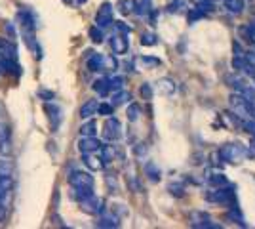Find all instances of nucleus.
Segmentation results:
<instances>
[{
    "label": "nucleus",
    "mask_w": 255,
    "mask_h": 229,
    "mask_svg": "<svg viewBox=\"0 0 255 229\" xmlns=\"http://www.w3.org/2000/svg\"><path fill=\"white\" fill-rule=\"evenodd\" d=\"M217 155L223 159L225 163L240 164L248 157V149L240 143H225L223 147L217 151Z\"/></svg>",
    "instance_id": "f257e3e1"
},
{
    "label": "nucleus",
    "mask_w": 255,
    "mask_h": 229,
    "mask_svg": "<svg viewBox=\"0 0 255 229\" xmlns=\"http://www.w3.org/2000/svg\"><path fill=\"white\" fill-rule=\"evenodd\" d=\"M229 105H231L233 113L240 120L252 119V101H248L244 96H240V94H233V96L229 98Z\"/></svg>",
    "instance_id": "f03ea898"
},
{
    "label": "nucleus",
    "mask_w": 255,
    "mask_h": 229,
    "mask_svg": "<svg viewBox=\"0 0 255 229\" xmlns=\"http://www.w3.org/2000/svg\"><path fill=\"white\" fill-rule=\"evenodd\" d=\"M234 199H236V193H234V187H231L229 184L221 187H213V191L208 193V201L212 203H219V205H229L233 207Z\"/></svg>",
    "instance_id": "7ed1b4c3"
},
{
    "label": "nucleus",
    "mask_w": 255,
    "mask_h": 229,
    "mask_svg": "<svg viewBox=\"0 0 255 229\" xmlns=\"http://www.w3.org/2000/svg\"><path fill=\"white\" fill-rule=\"evenodd\" d=\"M103 138L107 142H117L122 138V124L120 120L115 117H107L105 124H103Z\"/></svg>",
    "instance_id": "20e7f679"
},
{
    "label": "nucleus",
    "mask_w": 255,
    "mask_h": 229,
    "mask_svg": "<svg viewBox=\"0 0 255 229\" xmlns=\"http://www.w3.org/2000/svg\"><path fill=\"white\" fill-rule=\"evenodd\" d=\"M80 208L84 210L86 214H92V216H99L105 212V201L97 195H90L88 199H84L80 203Z\"/></svg>",
    "instance_id": "39448f33"
},
{
    "label": "nucleus",
    "mask_w": 255,
    "mask_h": 229,
    "mask_svg": "<svg viewBox=\"0 0 255 229\" xmlns=\"http://www.w3.org/2000/svg\"><path fill=\"white\" fill-rule=\"evenodd\" d=\"M113 11H115V8H113V4L111 2H103L101 6H99V10H97L96 13V25L99 27V29H107V27H111L113 25Z\"/></svg>",
    "instance_id": "423d86ee"
},
{
    "label": "nucleus",
    "mask_w": 255,
    "mask_h": 229,
    "mask_svg": "<svg viewBox=\"0 0 255 229\" xmlns=\"http://www.w3.org/2000/svg\"><path fill=\"white\" fill-rule=\"evenodd\" d=\"M189 222H191L192 228H213V229H219L221 226L219 224H212V216L208 214V212H200V210H194V212H191L189 214Z\"/></svg>",
    "instance_id": "0eeeda50"
},
{
    "label": "nucleus",
    "mask_w": 255,
    "mask_h": 229,
    "mask_svg": "<svg viewBox=\"0 0 255 229\" xmlns=\"http://www.w3.org/2000/svg\"><path fill=\"white\" fill-rule=\"evenodd\" d=\"M69 184L71 187H90L94 189V176L88 174V172H80V170H75L69 174Z\"/></svg>",
    "instance_id": "6e6552de"
},
{
    "label": "nucleus",
    "mask_w": 255,
    "mask_h": 229,
    "mask_svg": "<svg viewBox=\"0 0 255 229\" xmlns=\"http://www.w3.org/2000/svg\"><path fill=\"white\" fill-rule=\"evenodd\" d=\"M101 145L103 143L97 140L96 136H82L80 138V142H78V151L82 153H97L101 149Z\"/></svg>",
    "instance_id": "1a4fd4ad"
},
{
    "label": "nucleus",
    "mask_w": 255,
    "mask_h": 229,
    "mask_svg": "<svg viewBox=\"0 0 255 229\" xmlns=\"http://www.w3.org/2000/svg\"><path fill=\"white\" fill-rule=\"evenodd\" d=\"M111 48H113V52L118 55H122V54H126L128 52V48H129V38H128V34H113L111 36Z\"/></svg>",
    "instance_id": "9d476101"
},
{
    "label": "nucleus",
    "mask_w": 255,
    "mask_h": 229,
    "mask_svg": "<svg viewBox=\"0 0 255 229\" xmlns=\"http://www.w3.org/2000/svg\"><path fill=\"white\" fill-rule=\"evenodd\" d=\"M175 90H177V84H175V80H173V78H168V76L158 78V82H156V92H158L160 96L170 98V96L175 94Z\"/></svg>",
    "instance_id": "9b49d317"
},
{
    "label": "nucleus",
    "mask_w": 255,
    "mask_h": 229,
    "mask_svg": "<svg viewBox=\"0 0 255 229\" xmlns=\"http://www.w3.org/2000/svg\"><path fill=\"white\" fill-rule=\"evenodd\" d=\"M44 113L48 115L50 126H52V130L55 132L57 126H59V122H61V109H59L57 105H53V103H46V105H44Z\"/></svg>",
    "instance_id": "f8f14e48"
},
{
    "label": "nucleus",
    "mask_w": 255,
    "mask_h": 229,
    "mask_svg": "<svg viewBox=\"0 0 255 229\" xmlns=\"http://www.w3.org/2000/svg\"><path fill=\"white\" fill-rule=\"evenodd\" d=\"M0 59H17V46L6 38H0Z\"/></svg>",
    "instance_id": "ddd939ff"
},
{
    "label": "nucleus",
    "mask_w": 255,
    "mask_h": 229,
    "mask_svg": "<svg viewBox=\"0 0 255 229\" xmlns=\"http://www.w3.org/2000/svg\"><path fill=\"white\" fill-rule=\"evenodd\" d=\"M135 69H139V71H145V69H156V67L162 63L158 57H152V55H139V57H135Z\"/></svg>",
    "instance_id": "4468645a"
},
{
    "label": "nucleus",
    "mask_w": 255,
    "mask_h": 229,
    "mask_svg": "<svg viewBox=\"0 0 255 229\" xmlns=\"http://www.w3.org/2000/svg\"><path fill=\"white\" fill-rule=\"evenodd\" d=\"M96 226L103 229H117L120 228V218H118L115 212H109V214H103L101 218L97 220Z\"/></svg>",
    "instance_id": "2eb2a0df"
},
{
    "label": "nucleus",
    "mask_w": 255,
    "mask_h": 229,
    "mask_svg": "<svg viewBox=\"0 0 255 229\" xmlns=\"http://www.w3.org/2000/svg\"><path fill=\"white\" fill-rule=\"evenodd\" d=\"M0 75H21V67L15 59H0Z\"/></svg>",
    "instance_id": "dca6fc26"
},
{
    "label": "nucleus",
    "mask_w": 255,
    "mask_h": 229,
    "mask_svg": "<svg viewBox=\"0 0 255 229\" xmlns=\"http://www.w3.org/2000/svg\"><path fill=\"white\" fill-rule=\"evenodd\" d=\"M206 184L212 187H221V186H227L229 182H227L223 172H219V170H208L206 172Z\"/></svg>",
    "instance_id": "f3484780"
},
{
    "label": "nucleus",
    "mask_w": 255,
    "mask_h": 229,
    "mask_svg": "<svg viewBox=\"0 0 255 229\" xmlns=\"http://www.w3.org/2000/svg\"><path fill=\"white\" fill-rule=\"evenodd\" d=\"M82 161H84V164L92 170V172H99V170L105 168V163L101 161V157H96L94 153H84Z\"/></svg>",
    "instance_id": "a211bd4d"
},
{
    "label": "nucleus",
    "mask_w": 255,
    "mask_h": 229,
    "mask_svg": "<svg viewBox=\"0 0 255 229\" xmlns=\"http://www.w3.org/2000/svg\"><path fill=\"white\" fill-rule=\"evenodd\" d=\"M143 172H145V176L149 178L152 184H158L160 180H162V172H160L158 164L152 163V161H147V163H145V166H143Z\"/></svg>",
    "instance_id": "6ab92c4d"
},
{
    "label": "nucleus",
    "mask_w": 255,
    "mask_h": 229,
    "mask_svg": "<svg viewBox=\"0 0 255 229\" xmlns=\"http://www.w3.org/2000/svg\"><path fill=\"white\" fill-rule=\"evenodd\" d=\"M86 65L88 69L92 71V73H97V71H103V55L101 54H94L88 57V61H86Z\"/></svg>",
    "instance_id": "aec40b11"
},
{
    "label": "nucleus",
    "mask_w": 255,
    "mask_h": 229,
    "mask_svg": "<svg viewBox=\"0 0 255 229\" xmlns=\"http://www.w3.org/2000/svg\"><path fill=\"white\" fill-rule=\"evenodd\" d=\"M97 99H88L84 105L80 107V117L82 119H92V115H96L97 113Z\"/></svg>",
    "instance_id": "412c9836"
},
{
    "label": "nucleus",
    "mask_w": 255,
    "mask_h": 229,
    "mask_svg": "<svg viewBox=\"0 0 255 229\" xmlns=\"http://www.w3.org/2000/svg\"><path fill=\"white\" fill-rule=\"evenodd\" d=\"M135 8H137L135 11H137L139 15H149L150 21H154V15L156 13H154V8H152V2L150 0H141Z\"/></svg>",
    "instance_id": "4be33fe9"
},
{
    "label": "nucleus",
    "mask_w": 255,
    "mask_h": 229,
    "mask_svg": "<svg viewBox=\"0 0 255 229\" xmlns=\"http://www.w3.org/2000/svg\"><path fill=\"white\" fill-rule=\"evenodd\" d=\"M225 8L234 13V15H240L244 11V0H223Z\"/></svg>",
    "instance_id": "5701e85b"
},
{
    "label": "nucleus",
    "mask_w": 255,
    "mask_h": 229,
    "mask_svg": "<svg viewBox=\"0 0 255 229\" xmlns=\"http://www.w3.org/2000/svg\"><path fill=\"white\" fill-rule=\"evenodd\" d=\"M94 90H96L99 96H109L111 94V86H109V78H97L96 82H94Z\"/></svg>",
    "instance_id": "b1692460"
},
{
    "label": "nucleus",
    "mask_w": 255,
    "mask_h": 229,
    "mask_svg": "<svg viewBox=\"0 0 255 229\" xmlns=\"http://www.w3.org/2000/svg\"><path fill=\"white\" fill-rule=\"evenodd\" d=\"M90 195H94V189H90V187H73V193H71V197L78 203H82Z\"/></svg>",
    "instance_id": "393cba45"
},
{
    "label": "nucleus",
    "mask_w": 255,
    "mask_h": 229,
    "mask_svg": "<svg viewBox=\"0 0 255 229\" xmlns=\"http://www.w3.org/2000/svg\"><path fill=\"white\" fill-rule=\"evenodd\" d=\"M227 220H231L233 224H238V226H242V228H246V222H244V216L240 214V210L234 207H231V212H227V216H225Z\"/></svg>",
    "instance_id": "a878e982"
},
{
    "label": "nucleus",
    "mask_w": 255,
    "mask_h": 229,
    "mask_svg": "<svg viewBox=\"0 0 255 229\" xmlns=\"http://www.w3.org/2000/svg\"><path fill=\"white\" fill-rule=\"evenodd\" d=\"M129 99H131V94H129V92H126V90H118L117 94L113 96V101H111V103H113L115 107H118V105H124V103H128Z\"/></svg>",
    "instance_id": "bb28decb"
},
{
    "label": "nucleus",
    "mask_w": 255,
    "mask_h": 229,
    "mask_svg": "<svg viewBox=\"0 0 255 229\" xmlns=\"http://www.w3.org/2000/svg\"><path fill=\"white\" fill-rule=\"evenodd\" d=\"M135 0H120L118 2V10H120V13L122 15H129V13H133L135 11Z\"/></svg>",
    "instance_id": "cd10ccee"
},
{
    "label": "nucleus",
    "mask_w": 255,
    "mask_h": 229,
    "mask_svg": "<svg viewBox=\"0 0 255 229\" xmlns=\"http://www.w3.org/2000/svg\"><path fill=\"white\" fill-rule=\"evenodd\" d=\"M126 115L129 122H135V120H139V117H141V107H139L137 103H129Z\"/></svg>",
    "instance_id": "c85d7f7f"
},
{
    "label": "nucleus",
    "mask_w": 255,
    "mask_h": 229,
    "mask_svg": "<svg viewBox=\"0 0 255 229\" xmlns=\"http://www.w3.org/2000/svg\"><path fill=\"white\" fill-rule=\"evenodd\" d=\"M97 153H101V161L103 163H111L113 159H115V149H113V145H101V149Z\"/></svg>",
    "instance_id": "c756f323"
},
{
    "label": "nucleus",
    "mask_w": 255,
    "mask_h": 229,
    "mask_svg": "<svg viewBox=\"0 0 255 229\" xmlns=\"http://www.w3.org/2000/svg\"><path fill=\"white\" fill-rule=\"evenodd\" d=\"M97 134V124L96 120L86 122L84 126H80V136H96Z\"/></svg>",
    "instance_id": "7c9ffc66"
},
{
    "label": "nucleus",
    "mask_w": 255,
    "mask_h": 229,
    "mask_svg": "<svg viewBox=\"0 0 255 229\" xmlns=\"http://www.w3.org/2000/svg\"><path fill=\"white\" fill-rule=\"evenodd\" d=\"M141 46H154V44L158 42V36L154 33H150V31H147V33H143L141 34Z\"/></svg>",
    "instance_id": "2f4dec72"
},
{
    "label": "nucleus",
    "mask_w": 255,
    "mask_h": 229,
    "mask_svg": "<svg viewBox=\"0 0 255 229\" xmlns=\"http://www.w3.org/2000/svg\"><path fill=\"white\" fill-rule=\"evenodd\" d=\"M90 38H92V42L96 44H101L103 42V29H99L97 25H94V27H90Z\"/></svg>",
    "instance_id": "473e14b6"
},
{
    "label": "nucleus",
    "mask_w": 255,
    "mask_h": 229,
    "mask_svg": "<svg viewBox=\"0 0 255 229\" xmlns=\"http://www.w3.org/2000/svg\"><path fill=\"white\" fill-rule=\"evenodd\" d=\"M117 59L113 55H103V71H117Z\"/></svg>",
    "instance_id": "72a5a7b5"
},
{
    "label": "nucleus",
    "mask_w": 255,
    "mask_h": 229,
    "mask_svg": "<svg viewBox=\"0 0 255 229\" xmlns=\"http://www.w3.org/2000/svg\"><path fill=\"white\" fill-rule=\"evenodd\" d=\"M109 86H111L113 92L122 90V88H124V78H122V76H111V78H109Z\"/></svg>",
    "instance_id": "f704fd0d"
},
{
    "label": "nucleus",
    "mask_w": 255,
    "mask_h": 229,
    "mask_svg": "<svg viewBox=\"0 0 255 229\" xmlns=\"http://www.w3.org/2000/svg\"><path fill=\"white\" fill-rule=\"evenodd\" d=\"M97 113L103 115V117H111L115 113V105L113 103H99L97 105Z\"/></svg>",
    "instance_id": "c9c22d12"
},
{
    "label": "nucleus",
    "mask_w": 255,
    "mask_h": 229,
    "mask_svg": "<svg viewBox=\"0 0 255 229\" xmlns=\"http://www.w3.org/2000/svg\"><path fill=\"white\" fill-rule=\"evenodd\" d=\"M139 94H141V98L147 99V101H150V99H152V88H150L149 82H145L143 86L139 88Z\"/></svg>",
    "instance_id": "e433bc0d"
},
{
    "label": "nucleus",
    "mask_w": 255,
    "mask_h": 229,
    "mask_svg": "<svg viewBox=\"0 0 255 229\" xmlns=\"http://www.w3.org/2000/svg\"><path fill=\"white\" fill-rule=\"evenodd\" d=\"M113 25H115L117 33H120V34H128V36H129V33H131V27H129V25H126V23H122V21H113Z\"/></svg>",
    "instance_id": "4c0bfd02"
},
{
    "label": "nucleus",
    "mask_w": 255,
    "mask_h": 229,
    "mask_svg": "<svg viewBox=\"0 0 255 229\" xmlns=\"http://www.w3.org/2000/svg\"><path fill=\"white\" fill-rule=\"evenodd\" d=\"M168 191H170L171 195H175V197H183V195H185V193H183V186H181V184H170Z\"/></svg>",
    "instance_id": "58836bf2"
},
{
    "label": "nucleus",
    "mask_w": 255,
    "mask_h": 229,
    "mask_svg": "<svg viewBox=\"0 0 255 229\" xmlns=\"http://www.w3.org/2000/svg\"><path fill=\"white\" fill-rule=\"evenodd\" d=\"M11 164H6L4 161H0V174H6V176H11Z\"/></svg>",
    "instance_id": "ea45409f"
},
{
    "label": "nucleus",
    "mask_w": 255,
    "mask_h": 229,
    "mask_svg": "<svg viewBox=\"0 0 255 229\" xmlns=\"http://www.w3.org/2000/svg\"><path fill=\"white\" fill-rule=\"evenodd\" d=\"M181 6H185V2H173V4L168 6V11H170V13H173V11H175V13H179Z\"/></svg>",
    "instance_id": "a19ab883"
},
{
    "label": "nucleus",
    "mask_w": 255,
    "mask_h": 229,
    "mask_svg": "<svg viewBox=\"0 0 255 229\" xmlns=\"http://www.w3.org/2000/svg\"><path fill=\"white\" fill-rule=\"evenodd\" d=\"M38 96H40L42 99H46V101H48V99H52V98H53V92H50V90H40V92H38Z\"/></svg>",
    "instance_id": "79ce46f5"
},
{
    "label": "nucleus",
    "mask_w": 255,
    "mask_h": 229,
    "mask_svg": "<svg viewBox=\"0 0 255 229\" xmlns=\"http://www.w3.org/2000/svg\"><path fill=\"white\" fill-rule=\"evenodd\" d=\"M133 151H135V155H137V157H141V155H145V153H147V147H145V143H139Z\"/></svg>",
    "instance_id": "37998d69"
},
{
    "label": "nucleus",
    "mask_w": 255,
    "mask_h": 229,
    "mask_svg": "<svg viewBox=\"0 0 255 229\" xmlns=\"http://www.w3.org/2000/svg\"><path fill=\"white\" fill-rule=\"evenodd\" d=\"M246 57H248V59L255 65V52H246Z\"/></svg>",
    "instance_id": "c03bdc74"
},
{
    "label": "nucleus",
    "mask_w": 255,
    "mask_h": 229,
    "mask_svg": "<svg viewBox=\"0 0 255 229\" xmlns=\"http://www.w3.org/2000/svg\"><path fill=\"white\" fill-rule=\"evenodd\" d=\"M252 119L255 120V103H252Z\"/></svg>",
    "instance_id": "a18cd8bd"
},
{
    "label": "nucleus",
    "mask_w": 255,
    "mask_h": 229,
    "mask_svg": "<svg viewBox=\"0 0 255 229\" xmlns=\"http://www.w3.org/2000/svg\"><path fill=\"white\" fill-rule=\"evenodd\" d=\"M196 2H210V4H213V2H219V0H196Z\"/></svg>",
    "instance_id": "49530a36"
},
{
    "label": "nucleus",
    "mask_w": 255,
    "mask_h": 229,
    "mask_svg": "<svg viewBox=\"0 0 255 229\" xmlns=\"http://www.w3.org/2000/svg\"><path fill=\"white\" fill-rule=\"evenodd\" d=\"M76 2H78V4H86V2H88V0H76Z\"/></svg>",
    "instance_id": "de8ad7c7"
},
{
    "label": "nucleus",
    "mask_w": 255,
    "mask_h": 229,
    "mask_svg": "<svg viewBox=\"0 0 255 229\" xmlns=\"http://www.w3.org/2000/svg\"><path fill=\"white\" fill-rule=\"evenodd\" d=\"M65 2H67V4H69V2H71V0H65Z\"/></svg>",
    "instance_id": "09e8293b"
},
{
    "label": "nucleus",
    "mask_w": 255,
    "mask_h": 229,
    "mask_svg": "<svg viewBox=\"0 0 255 229\" xmlns=\"http://www.w3.org/2000/svg\"><path fill=\"white\" fill-rule=\"evenodd\" d=\"M254 80H255V76H254Z\"/></svg>",
    "instance_id": "8fccbe9b"
}]
</instances>
